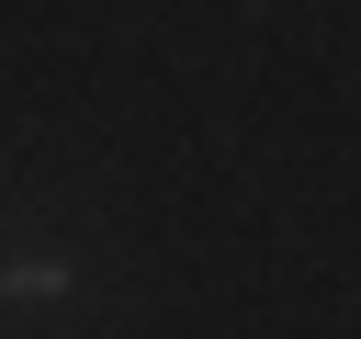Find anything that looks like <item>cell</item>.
<instances>
[{
  "instance_id": "6da1fadb",
  "label": "cell",
  "mask_w": 361,
  "mask_h": 339,
  "mask_svg": "<svg viewBox=\"0 0 361 339\" xmlns=\"http://www.w3.org/2000/svg\"><path fill=\"white\" fill-rule=\"evenodd\" d=\"M68 294H79L68 249H0V305H68Z\"/></svg>"
}]
</instances>
